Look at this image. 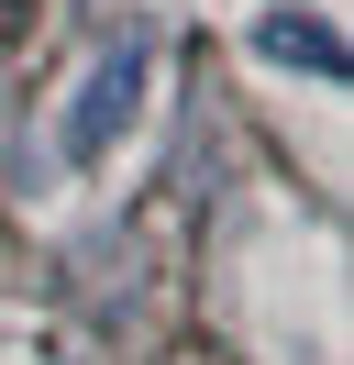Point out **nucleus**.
Masks as SVG:
<instances>
[{
	"label": "nucleus",
	"instance_id": "nucleus-1",
	"mask_svg": "<svg viewBox=\"0 0 354 365\" xmlns=\"http://www.w3.org/2000/svg\"><path fill=\"white\" fill-rule=\"evenodd\" d=\"M144 89H155V45H144V34L100 45V56H88V78L66 89L56 155H66V166H111V155H122V133L144 122Z\"/></svg>",
	"mask_w": 354,
	"mask_h": 365
},
{
	"label": "nucleus",
	"instance_id": "nucleus-2",
	"mask_svg": "<svg viewBox=\"0 0 354 365\" xmlns=\"http://www.w3.org/2000/svg\"><path fill=\"white\" fill-rule=\"evenodd\" d=\"M255 56L266 67H299V78H321V89H343V23H332L321 0H266L255 11Z\"/></svg>",
	"mask_w": 354,
	"mask_h": 365
}]
</instances>
